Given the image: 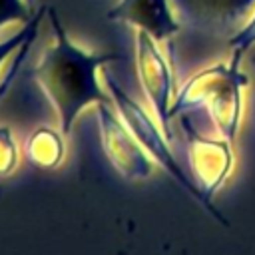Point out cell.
I'll return each instance as SVG.
<instances>
[{
	"label": "cell",
	"mask_w": 255,
	"mask_h": 255,
	"mask_svg": "<svg viewBox=\"0 0 255 255\" xmlns=\"http://www.w3.org/2000/svg\"><path fill=\"white\" fill-rule=\"evenodd\" d=\"M52 28H54V44L44 52L40 62L34 66L32 76L52 102L62 133L68 137L78 116L92 104L110 102V96L102 90L98 82V70L118 60L116 54H88L82 48L74 46L56 12L48 10Z\"/></svg>",
	"instance_id": "1"
},
{
	"label": "cell",
	"mask_w": 255,
	"mask_h": 255,
	"mask_svg": "<svg viewBox=\"0 0 255 255\" xmlns=\"http://www.w3.org/2000/svg\"><path fill=\"white\" fill-rule=\"evenodd\" d=\"M169 6L179 26L165 42L175 76L181 66L199 70L229 58L231 40L255 12V0H169Z\"/></svg>",
	"instance_id": "2"
},
{
	"label": "cell",
	"mask_w": 255,
	"mask_h": 255,
	"mask_svg": "<svg viewBox=\"0 0 255 255\" xmlns=\"http://www.w3.org/2000/svg\"><path fill=\"white\" fill-rule=\"evenodd\" d=\"M251 78L245 68L229 60L213 62L195 70L177 90L169 116L203 112L215 126L217 133L231 143L239 135L243 118V90L249 88Z\"/></svg>",
	"instance_id": "3"
},
{
	"label": "cell",
	"mask_w": 255,
	"mask_h": 255,
	"mask_svg": "<svg viewBox=\"0 0 255 255\" xmlns=\"http://www.w3.org/2000/svg\"><path fill=\"white\" fill-rule=\"evenodd\" d=\"M183 131L187 135V161H189V171L191 179L197 185V189L203 195V205L205 209L221 223L229 225V221L213 207L211 199L217 193V189L227 181L231 169H233V143L225 137H211L201 131H197L189 118L179 116Z\"/></svg>",
	"instance_id": "4"
},
{
	"label": "cell",
	"mask_w": 255,
	"mask_h": 255,
	"mask_svg": "<svg viewBox=\"0 0 255 255\" xmlns=\"http://www.w3.org/2000/svg\"><path fill=\"white\" fill-rule=\"evenodd\" d=\"M106 82L110 88V98L118 108L120 118L124 120V124L128 126V129L133 133V137L139 141V145L149 153V157L153 161H157L171 177H175L177 183H181L201 205H203V195L197 189V185L193 183V179L181 169V165L177 163L175 155L169 149V137L165 135L163 128L159 126L157 120H153L135 100H131L116 82L114 78H110L106 74ZM205 207V205H203Z\"/></svg>",
	"instance_id": "5"
},
{
	"label": "cell",
	"mask_w": 255,
	"mask_h": 255,
	"mask_svg": "<svg viewBox=\"0 0 255 255\" xmlns=\"http://www.w3.org/2000/svg\"><path fill=\"white\" fill-rule=\"evenodd\" d=\"M135 60H137V74L143 94L153 110L155 120L169 137V122H171L169 110L177 94L175 72L171 68V62L163 58V54L155 46V40L143 30H137L135 34Z\"/></svg>",
	"instance_id": "6"
},
{
	"label": "cell",
	"mask_w": 255,
	"mask_h": 255,
	"mask_svg": "<svg viewBox=\"0 0 255 255\" xmlns=\"http://www.w3.org/2000/svg\"><path fill=\"white\" fill-rule=\"evenodd\" d=\"M98 122L106 155L110 157L114 167L128 179L149 177L153 169L149 153L139 145L124 120L110 110V102L98 104Z\"/></svg>",
	"instance_id": "7"
},
{
	"label": "cell",
	"mask_w": 255,
	"mask_h": 255,
	"mask_svg": "<svg viewBox=\"0 0 255 255\" xmlns=\"http://www.w3.org/2000/svg\"><path fill=\"white\" fill-rule=\"evenodd\" d=\"M108 18L131 24L155 42H167L179 30L169 0H120L108 12Z\"/></svg>",
	"instance_id": "8"
},
{
	"label": "cell",
	"mask_w": 255,
	"mask_h": 255,
	"mask_svg": "<svg viewBox=\"0 0 255 255\" xmlns=\"http://www.w3.org/2000/svg\"><path fill=\"white\" fill-rule=\"evenodd\" d=\"M64 137L66 135L62 133V129L38 128L26 141V153L32 159V163L44 169L58 167L66 155Z\"/></svg>",
	"instance_id": "9"
},
{
	"label": "cell",
	"mask_w": 255,
	"mask_h": 255,
	"mask_svg": "<svg viewBox=\"0 0 255 255\" xmlns=\"http://www.w3.org/2000/svg\"><path fill=\"white\" fill-rule=\"evenodd\" d=\"M18 165V145L12 129L0 126V177L10 175Z\"/></svg>",
	"instance_id": "10"
},
{
	"label": "cell",
	"mask_w": 255,
	"mask_h": 255,
	"mask_svg": "<svg viewBox=\"0 0 255 255\" xmlns=\"http://www.w3.org/2000/svg\"><path fill=\"white\" fill-rule=\"evenodd\" d=\"M255 44V12L249 18V22L239 30V34L231 40V56L229 62L235 66H241V60L245 56V52Z\"/></svg>",
	"instance_id": "11"
},
{
	"label": "cell",
	"mask_w": 255,
	"mask_h": 255,
	"mask_svg": "<svg viewBox=\"0 0 255 255\" xmlns=\"http://www.w3.org/2000/svg\"><path fill=\"white\" fill-rule=\"evenodd\" d=\"M42 12H44V10H40L32 20H26V26H24L18 34H14L12 38H8V40L0 42V66H2V62H4L12 52L20 50V48H22V44H24L28 38L36 36V30H38V22H40V18H42Z\"/></svg>",
	"instance_id": "12"
},
{
	"label": "cell",
	"mask_w": 255,
	"mask_h": 255,
	"mask_svg": "<svg viewBox=\"0 0 255 255\" xmlns=\"http://www.w3.org/2000/svg\"><path fill=\"white\" fill-rule=\"evenodd\" d=\"M26 6L22 0H0V26L10 20H28Z\"/></svg>",
	"instance_id": "13"
},
{
	"label": "cell",
	"mask_w": 255,
	"mask_h": 255,
	"mask_svg": "<svg viewBox=\"0 0 255 255\" xmlns=\"http://www.w3.org/2000/svg\"><path fill=\"white\" fill-rule=\"evenodd\" d=\"M32 40L34 38H30V40H26L24 44H22V48L18 50V54H16V60H14V64L10 66V70L6 72V76L2 78V82H0V98L4 96V92L8 90V86H10V82L16 78V74H18V70H20V64H22V60H24V56H26V52H28V46L32 44Z\"/></svg>",
	"instance_id": "14"
},
{
	"label": "cell",
	"mask_w": 255,
	"mask_h": 255,
	"mask_svg": "<svg viewBox=\"0 0 255 255\" xmlns=\"http://www.w3.org/2000/svg\"><path fill=\"white\" fill-rule=\"evenodd\" d=\"M26 4H28V6H30V4H32V0H26Z\"/></svg>",
	"instance_id": "15"
}]
</instances>
